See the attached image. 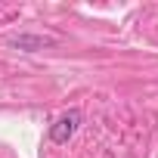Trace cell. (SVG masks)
I'll use <instances>...</instances> for the list:
<instances>
[{
	"instance_id": "cell-2",
	"label": "cell",
	"mask_w": 158,
	"mask_h": 158,
	"mask_svg": "<svg viewBox=\"0 0 158 158\" xmlns=\"http://www.w3.org/2000/svg\"><path fill=\"white\" fill-rule=\"evenodd\" d=\"M19 50H37V47H47L50 40H44V37H16L13 40Z\"/></svg>"
},
{
	"instance_id": "cell-1",
	"label": "cell",
	"mask_w": 158,
	"mask_h": 158,
	"mask_svg": "<svg viewBox=\"0 0 158 158\" xmlns=\"http://www.w3.org/2000/svg\"><path fill=\"white\" fill-rule=\"evenodd\" d=\"M77 127H81V112H65V115H59L53 124H50V139L56 143V146H65L74 133H77Z\"/></svg>"
}]
</instances>
